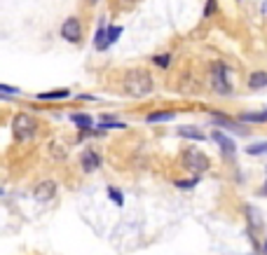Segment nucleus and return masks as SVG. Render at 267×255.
Instances as JSON below:
<instances>
[{"label":"nucleus","mask_w":267,"mask_h":255,"mask_svg":"<svg viewBox=\"0 0 267 255\" xmlns=\"http://www.w3.org/2000/svg\"><path fill=\"white\" fill-rule=\"evenodd\" d=\"M228 78H230V68L225 66V63H220V61L213 63V66H211V87L216 89V94L225 96V94H230V91H232Z\"/></svg>","instance_id":"nucleus-3"},{"label":"nucleus","mask_w":267,"mask_h":255,"mask_svg":"<svg viewBox=\"0 0 267 255\" xmlns=\"http://www.w3.org/2000/svg\"><path fill=\"white\" fill-rule=\"evenodd\" d=\"M80 164H82V169L84 171H96V169L101 167V157L96 155L94 150H84L82 152V159H80Z\"/></svg>","instance_id":"nucleus-9"},{"label":"nucleus","mask_w":267,"mask_h":255,"mask_svg":"<svg viewBox=\"0 0 267 255\" xmlns=\"http://www.w3.org/2000/svg\"><path fill=\"white\" fill-rule=\"evenodd\" d=\"M178 136H181V138H188V141H206L204 133L197 127H178Z\"/></svg>","instance_id":"nucleus-11"},{"label":"nucleus","mask_w":267,"mask_h":255,"mask_svg":"<svg viewBox=\"0 0 267 255\" xmlns=\"http://www.w3.org/2000/svg\"><path fill=\"white\" fill-rule=\"evenodd\" d=\"M94 47L99 52H103V50L110 47V44H108V31H106V26H103V21H101L99 31H96V35H94Z\"/></svg>","instance_id":"nucleus-10"},{"label":"nucleus","mask_w":267,"mask_h":255,"mask_svg":"<svg viewBox=\"0 0 267 255\" xmlns=\"http://www.w3.org/2000/svg\"><path fill=\"white\" fill-rule=\"evenodd\" d=\"M12 131H14V136L19 141H31L38 133V122H35V117L21 112V115H17L12 120Z\"/></svg>","instance_id":"nucleus-2"},{"label":"nucleus","mask_w":267,"mask_h":255,"mask_svg":"<svg viewBox=\"0 0 267 255\" xmlns=\"http://www.w3.org/2000/svg\"><path fill=\"white\" fill-rule=\"evenodd\" d=\"M239 120H241V122H246V124H262V122H267V110L246 112V115H241Z\"/></svg>","instance_id":"nucleus-14"},{"label":"nucleus","mask_w":267,"mask_h":255,"mask_svg":"<svg viewBox=\"0 0 267 255\" xmlns=\"http://www.w3.org/2000/svg\"><path fill=\"white\" fill-rule=\"evenodd\" d=\"M0 91H3V94H12V96L21 94V91H19V87H10V84H0Z\"/></svg>","instance_id":"nucleus-23"},{"label":"nucleus","mask_w":267,"mask_h":255,"mask_svg":"<svg viewBox=\"0 0 267 255\" xmlns=\"http://www.w3.org/2000/svg\"><path fill=\"white\" fill-rule=\"evenodd\" d=\"M54 194H56V183L54 180H42V183L35 185L33 190V197L38 201H52L54 199Z\"/></svg>","instance_id":"nucleus-7"},{"label":"nucleus","mask_w":267,"mask_h":255,"mask_svg":"<svg viewBox=\"0 0 267 255\" xmlns=\"http://www.w3.org/2000/svg\"><path fill=\"white\" fill-rule=\"evenodd\" d=\"M260 250H262V253H265V255H267V239H265V244H262V248H260Z\"/></svg>","instance_id":"nucleus-27"},{"label":"nucleus","mask_w":267,"mask_h":255,"mask_svg":"<svg viewBox=\"0 0 267 255\" xmlns=\"http://www.w3.org/2000/svg\"><path fill=\"white\" fill-rule=\"evenodd\" d=\"M260 194H262V197H267V183H265V188L260 190Z\"/></svg>","instance_id":"nucleus-26"},{"label":"nucleus","mask_w":267,"mask_h":255,"mask_svg":"<svg viewBox=\"0 0 267 255\" xmlns=\"http://www.w3.org/2000/svg\"><path fill=\"white\" fill-rule=\"evenodd\" d=\"M213 124L216 127H222V129H228V131H234V133H246V127L239 122H232L230 117H225L222 112H213Z\"/></svg>","instance_id":"nucleus-8"},{"label":"nucleus","mask_w":267,"mask_h":255,"mask_svg":"<svg viewBox=\"0 0 267 255\" xmlns=\"http://www.w3.org/2000/svg\"><path fill=\"white\" fill-rule=\"evenodd\" d=\"M122 87L134 99H145L148 94H152L155 80H152V75L145 68H129L122 78Z\"/></svg>","instance_id":"nucleus-1"},{"label":"nucleus","mask_w":267,"mask_h":255,"mask_svg":"<svg viewBox=\"0 0 267 255\" xmlns=\"http://www.w3.org/2000/svg\"><path fill=\"white\" fill-rule=\"evenodd\" d=\"M211 138L218 143V148H220L222 157H225V159H232L234 152H237V145H234V141H232V138H228V136H225L222 131H216V133L211 136Z\"/></svg>","instance_id":"nucleus-6"},{"label":"nucleus","mask_w":267,"mask_h":255,"mask_svg":"<svg viewBox=\"0 0 267 255\" xmlns=\"http://www.w3.org/2000/svg\"><path fill=\"white\" fill-rule=\"evenodd\" d=\"M152 63L160 68H169V63H171V54H157L155 59H152Z\"/></svg>","instance_id":"nucleus-19"},{"label":"nucleus","mask_w":267,"mask_h":255,"mask_svg":"<svg viewBox=\"0 0 267 255\" xmlns=\"http://www.w3.org/2000/svg\"><path fill=\"white\" fill-rule=\"evenodd\" d=\"M183 167L188 171H192L195 176H199V173L209 171V157L204 152H197V150H188L183 157Z\"/></svg>","instance_id":"nucleus-4"},{"label":"nucleus","mask_w":267,"mask_h":255,"mask_svg":"<svg viewBox=\"0 0 267 255\" xmlns=\"http://www.w3.org/2000/svg\"><path fill=\"white\" fill-rule=\"evenodd\" d=\"M89 3H99V0H89Z\"/></svg>","instance_id":"nucleus-28"},{"label":"nucleus","mask_w":267,"mask_h":255,"mask_svg":"<svg viewBox=\"0 0 267 255\" xmlns=\"http://www.w3.org/2000/svg\"><path fill=\"white\" fill-rule=\"evenodd\" d=\"M71 120L75 124H78L80 129H92L94 127V122H92V117L89 115H84V112H75V115H71Z\"/></svg>","instance_id":"nucleus-16"},{"label":"nucleus","mask_w":267,"mask_h":255,"mask_svg":"<svg viewBox=\"0 0 267 255\" xmlns=\"http://www.w3.org/2000/svg\"><path fill=\"white\" fill-rule=\"evenodd\" d=\"M52 152H54L56 159H66V150H63L59 143H52Z\"/></svg>","instance_id":"nucleus-22"},{"label":"nucleus","mask_w":267,"mask_h":255,"mask_svg":"<svg viewBox=\"0 0 267 255\" xmlns=\"http://www.w3.org/2000/svg\"><path fill=\"white\" fill-rule=\"evenodd\" d=\"M108 197H110V199L115 201L117 206H122V204H124V197H122V192H120L117 188H108Z\"/></svg>","instance_id":"nucleus-20"},{"label":"nucleus","mask_w":267,"mask_h":255,"mask_svg":"<svg viewBox=\"0 0 267 255\" xmlns=\"http://www.w3.org/2000/svg\"><path fill=\"white\" fill-rule=\"evenodd\" d=\"M246 152L249 155H262V152H267V143H253L246 148Z\"/></svg>","instance_id":"nucleus-21"},{"label":"nucleus","mask_w":267,"mask_h":255,"mask_svg":"<svg viewBox=\"0 0 267 255\" xmlns=\"http://www.w3.org/2000/svg\"><path fill=\"white\" fill-rule=\"evenodd\" d=\"M213 7H216V0H206V10H204V17H209L213 12Z\"/></svg>","instance_id":"nucleus-25"},{"label":"nucleus","mask_w":267,"mask_h":255,"mask_svg":"<svg viewBox=\"0 0 267 255\" xmlns=\"http://www.w3.org/2000/svg\"><path fill=\"white\" fill-rule=\"evenodd\" d=\"M173 117H176V112L173 110H157V112H150V115H148V122L150 124L169 122V120H173Z\"/></svg>","instance_id":"nucleus-13"},{"label":"nucleus","mask_w":267,"mask_h":255,"mask_svg":"<svg viewBox=\"0 0 267 255\" xmlns=\"http://www.w3.org/2000/svg\"><path fill=\"white\" fill-rule=\"evenodd\" d=\"M197 180H199V176H195L192 180H176L178 188H192V185H197Z\"/></svg>","instance_id":"nucleus-24"},{"label":"nucleus","mask_w":267,"mask_h":255,"mask_svg":"<svg viewBox=\"0 0 267 255\" xmlns=\"http://www.w3.org/2000/svg\"><path fill=\"white\" fill-rule=\"evenodd\" d=\"M71 96V91L68 89H54V91H42V94H38L40 101H56V99H68Z\"/></svg>","instance_id":"nucleus-15"},{"label":"nucleus","mask_w":267,"mask_h":255,"mask_svg":"<svg viewBox=\"0 0 267 255\" xmlns=\"http://www.w3.org/2000/svg\"><path fill=\"white\" fill-rule=\"evenodd\" d=\"M127 124L117 122L115 117H101V129H124Z\"/></svg>","instance_id":"nucleus-17"},{"label":"nucleus","mask_w":267,"mask_h":255,"mask_svg":"<svg viewBox=\"0 0 267 255\" xmlns=\"http://www.w3.org/2000/svg\"><path fill=\"white\" fill-rule=\"evenodd\" d=\"M0 194H3V188H0Z\"/></svg>","instance_id":"nucleus-29"},{"label":"nucleus","mask_w":267,"mask_h":255,"mask_svg":"<svg viewBox=\"0 0 267 255\" xmlns=\"http://www.w3.org/2000/svg\"><path fill=\"white\" fill-rule=\"evenodd\" d=\"M249 87H251V89H262V87H267V73H265V71L251 73Z\"/></svg>","instance_id":"nucleus-12"},{"label":"nucleus","mask_w":267,"mask_h":255,"mask_svg":"<svg viewBox=\"0 0 267 255\" xmlns=\"http://www.w3.org/2000/svg\"><path fill=\"white\" fill-rule=\"evenodd\" d=\"M106 31H108V44L117 42V38L122 35V26H106Z\"/></svg>","instance_id":"nucleus-18"},{"label":"nucleus","mask_w":267,"mask_h":255,"mask_svg":"<svg viewBox=\"0 0 267 255\" xmlns=\"http://www.w3.org/2000/svg\"><path fill=\"white\" fill-rule=\"evenodd\" d=\"M61 38L66 40V42H73V44H78L80 40H82V24H80L78 17H71V19H66V21H63Z\"/></svg>","instance_id":"nucleus-5"}]
</instances>
